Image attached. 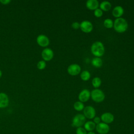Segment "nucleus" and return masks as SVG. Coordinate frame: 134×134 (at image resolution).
Segmentation results:
<instances>
[{
    "label": "nucleus",
    "instance_id": "nucleus-11",
    "mask_svg": "<svg viewBox=\"0 0 134 134\" xmlns=\"http://www.w3.org/2000/svg\"><path fill=\"white\" fill-rule=\"evenodd\" d=\"M91 97V92L87 89H83L79 94L78 98L79 101L84 103L87 102Z\"/></svg>",
    "mask_w": 134,
    "mask_h": 134
},
{
    "label": "nucleus",
    "instance_id": "nucleus-30",
    "mask_svg": "<svg viewBox=\"0 0 134 134\" xmlns=\"http://www.w3.org/2000/svg\"><path fill=\"white\" fill-rule=\"evenodd\" d=\"M2 71H1V70H0V78L1 77V76H2Z\"/></svg>",
    "mask_w": 134,
    "mask_h": 134
},
{
    "label": "nucleus",
    "instance_id": "nucleus-8",
    "mask_svg": "<svg viewBox=\"0 0 134 134\" xmlns=\"http://www.w3.org/2000/svg\"><path fill=\"white\" fill-rule=\"evenodd\" d=\"M95 129L99 134H107L109 131L110 128L108 124L101 122L96 125Z\"/></svg>",
    "mask_w": 134,
    "mask_h": 134
},
{
    "label": "nucleus",
    "instance_id": "nucleus-14",
    "mask_svg": "<svg viewBox=\"0 0 134 134\" xmlns=\"http://www.w3.org/2000/svg\"><path fill=\"white\" fill-rule=\"evenodd\" d=\"M124 10L122 6H115L112 10V15L116 18L121 17L124 14Z\"/></svg>",
    "mask_w": 134,
    "mask_h": 134
},
{
    "label": "nucleus",
    "instance_id": "nucleus-28",
    "mask_svg": "<svg viewBox=\"0 0 134 134\" xmlns=\"http://www.w3.org/2000/svg\"><path fill=\"white\" fill-rule=\"evenodd\" d=\"M10 2V0H0V3L3 5L8 4Z\"/></svg>",
    "mask_w": 134,
    "mask_h": 134
},
{
    "label": "nucleus",
    "instance_id": "nucleus-16",
    "mask_svg": "<svg viewBox=\"0 0 134 134\" xmlns=\"http://www.w3.org/2000/svg\"><path fill=\"white\" fill-rule=\"evenodd\" d=\"M99 8L103 12H107L109 11L111 8V3L107 1H104L102 2L99 4Z\"/></svg>",
    "mask_w": 134,
    "mask_h": 134
},
{
    "label": "nucleus",
    "instance_id": "nucleus-1",
    "mask_svg": "<svg viewBox=\"0 0 134 134\" xmlns=\"http://www.w3.org/2000/svg\"><path fill=\"white\" fill-rule=\"evenodd\" d=\"M128 27L127 21L122 17L116 18L114 21L113 27L114 30L118 33H123L125 32Z\"/></svg>",
    "mask_w": 134,
    "mask_h": 134
},
{
    "label": "nucleus",
    "instance_id": "nucleus-26",
    "mask_svg": "<svg viewBox=\"0 0 134 134\" xmlns=\"http://www.w3.org/2000/svg\"><path fill=\"white\" fill-rule=\"evenodd\" d=\"M71 27L73 29L75 30H77L79 28H80V24L79 22L74 21L71 24Z\"/></svg>",
    "mask_w": 134,
    "mask_h": 134
},
{
    "label": "nucleus",
    "instance_id": "nucleus-31",
    "mask_svg": "<svg viewBox=\"0 0 134 134\" xmlns=\"http://www.w3.org/2000/svg\"><path fill=\"white\" fill-rule=\"evenodd\" d=\"M108 134H112V133H108Z\"/></svg>",
    "mask_w": 134,
    "mask_h": 134
},
{
    "label": "nucleus",
    "instance_id": "nucleus-4",
    "mask_svg": "<svg viewBox=\"0 0 134 134\" xmlns=\"http://www.w3.org/2000/svg\"><path fill=\"white\" fill-rule=\"evenodd\" d=\"M86 122V118L83 114H77L74 116L72 121V126L79 128L82 127Z\"/></svg>",
    "mask_w": 134,
    "mask_h": 134
},
{
    "label": "nucleus",
    "instance_id": "nucleus-3",
    "mask_svg": "<svg viewBox=\"0 0 134 134\" xmlns=\"http://www.w3.org/2000/svg\"><path fill=\"white\" fill-rule=\"evenodd\" d=\"M91 97L94 102L96 103H101L104 100L105 95L103 91L101 90L94 88L91 92Z\"/></svg>",
    "mask_w": 134,
    "mask_h": 134
},
{
    "label": "nucleus",
    "instance_id": "nucleus-7",
    "mask_svg": "<svg viewBox=\"0 0 134 134\" xmlns=\"http://www.w3.org/2000/svg\"><path fill=\"white\" fill-rule=\"evenodd\" d=\"M80 29L83 32L90 33L93 29V25L88 20H83L80 23Z\"/></svg>",
    "mask_w": 134,
    "mask_h": 134
},
{
    "label": "nucleus",
    "instance_id": "nucleus-22",
    "mask_svg": "<svg viewBox=\"0 0 134 134\" xmlns=\"http://www.w3.org/2000/svg\"><path fill=\"white\" fill-rule=\"evenodd\" d=\"M103 24L105 28L108 29H110L113 27L114 22L112 19L110 18H106L104 20Z\"/></svg>",
    "mask_w": 134,
    "mask_h": 134
},
{
    "label": "nucleus",
    "instance_id": "nucleus-23",
    "mask_svg": "<svg viewBox=\"0 0 134 134\" xmlns=\"http://www.w3.org/2000/svg\"><path fill=\"white\" fill-rule=\"evenodd\" d=\"M46 66V61L44 60H40L39 61L37 65V67L39 70H43L45 69Z\"/></svg>",
    "mask_w": 134,
    "mask_h": 134
},
{
    "label": "nucleus",
    "instance_id": "nucleus-5",
    "mask_svg": "<svg viewBox=\"0 0 134 134\" xmlns=\"http://www.w3.org/2000/svg\"><path fill=\"white\" fill-rule=\"evenodd\" d=\"M83 115L86 118L92 119L96 116V110L92 106H86L83 109Z\"/></svg>",
    "mask_w": 134,
    "mask_h": 134
},
{
    "label": "nucleus",
    "instance_id": "nucleus-20",
    "mask_svg": "<svg viewBox=\"0 0 134 134\" xmlns=\"http://www.w3.org/2000/svg\"><path fill=\"white\" fill-rule=\"evenodd\" d=\"M84 107H85L84 103L79 100L75 102L73 104L74 109L77 111H81L82 110H83Z\"/></svg>",
    "mask_w": 134,
    "mask_h": 134
},
{
    "label": "nucleus",
    "instance_id": "nucleus-24",
    "mask_svg": "<svg viewBox=\"0 0 134 134\" xmlns=\"http://www.w3.org/2000/svg\"><path fill=\"white\" fill-rule=\"evenodd\" d=\"M94 15L96 17L99 18L101 17L103 15V12L99 8H98L96 9H95L94 12Z\"/></svg>",
    "mask_w": 134,
    "mask_h": 134
},
{
    "label": "nucleus",
    "instance_id": "nucleus-21",
    "mask_svg": "<svg viewBox=\"0 0 134 134\" xmlns=\"http://www.w3.org/2000/svg\"><path fill=\"white\" fill-rule=\"evenodd\" d=\"M92 84L95 88H98L102 84V80L98 77H95L92 81Z\"/></svg>",
    "mask_w": 134,
    "mask_h": 134
},
{
    "label": "nucleus",
    "instance_id": "nucleus-12",
    "mask_svg": "<svg viewBox=\"0 0 134 134\" xmlns=\"http://www.w3.org/2000/svg\"><path fill=\"white\" fill-rule=\"evenodd\" d=\"M101 121L107 124H111L114 120V116L113 114L109 112H105L101 115Z\"/></svg>",
    "mask_w": 134,
    "mask_h": 134
},
{
    "label": "nucleus",
    "instance_id": "nucleus-9",
    "mask_svg": "<svg viewBox=\"0 0 134 134\" xmlns=\"http://www.w3.org/2000/svg\"><path fill=\"white\" fill-rule=\"evenodd\" d=\"M36 41L38 44L42 47H47L50 43L49 38L44 35H39L37 37Z\"/></svg>",
    "mask_w": 134,
    "mask_h": 134
},
{
    "label": "nucleus",
    "instance_id": "nucleus-10",
    "mask_svg": "<svg viewBox=\"0 0 134 134\" xmlns=\"http://www.w3.org/2000/svg\"><path fill=\"white\" fill-rule=\"evenodd\" d=\"M54 56L53 50L49 48L44 49L41 52V57L44 61H49L51 60Z\"/></svg>",
    "mask_w": 134,
    "mask_h": 134
},
{
    "label": "nucleus",
    "instance_id": "nucleus-18",
    "mask_svg": "<svg viewBox=\"0 0 134 134\" xmlns=\"http://www.w3.org/2000/svg\"><path fill=\"white\" fill-rule=\"evenodd\" d=\"M92 64L93 66L99 68H100L103 65V61L102 60L98 57H95L92 60Z\"/></svg>",
    "mask_w": 134,
    "mask_h": 134
},
{
    "label": "nucleus",
    "instance_id": "nucleus-13",
    "mask_svg": "<svg viewBox=\"0 0 134 134\" xmlns=\"http://www.w3.org/2000/svg\"><path fill=\"white\" fill-rule=\"evenodd\" d=\"M9 104V98L4 93H0V108H6Z\"/></svg>",
    "mask_w": 134,
    "mask_h": 134
},
{
    "label": "nucleus",
    "instance_id": "nucleus-25",
    "mask_svg": "<svg viewBox=\"0 0 134 134\" xmlns=\"http://www.w3.org/2000/svg\"><path fill=\"white\" fill-rule=\"evenodd\" d=\"M86 130L83 127H80L76 129V134H87Z\"/></svg>",
    "mask_w": 134,
    "mask_h": 134
},
{
    "label": "nucleus",
    "instance_id": "nucleus-15",
    "mask_svg": "<svg viewBox=\"0 0 134 134\" xmlns=\"http://www.w3.org/2000/svg\"><path fill=\"white\" fill-rule=\"evenodd\" d=\"M99 6V2L97 0H88L86 2V7L91 10H95Z\"/></svg>",
    "mask_w": 134,
    "mask_h": 134
},
{
    "label": "nucleus",
    "instance_id": "nucleus-2",
    "mask_svg": "<svg viewBox=\"0 0 134 134\" xmlns=\"http://www.w3.org/2000/svg\"><path fill=\"white\" fill-rule=\"evenodd\" d=\"M92 53L95 57L100 58L102 57L105 53V47L103 43L97 41L93 43L91 47Z\"/></svg>",
    "mask_w": 134,
    "mask_h": 134
},
{
    "label": "nucleus",
    "instance_id": "nucleus-6",
    "mask_svg": "<svg viewBox=\"0 0 134 134\" xmlns=\"http://www.w3.org/2000/svg\"><path fill=\"white\" fill-rule=\"evenodd\" d=\"M67 71L70 75L76 76L81 73V68L77 64H71L68 67Z\"/></svg>",
    "mask_w": 134,
    "mask_h": 134
},
{
    "label": "nucleus",
    "instance_id": "nucleus-17",
    "mask_svg": "<svg viewBox=\"0 0 134 134\" xmlns=\"http://www.w3.org/2000/svg\"><path fill=\"white\" fill-rule=\"evenodd\" d=\"M96 128V124L93 121H86L84 125V128L86 130V131H93V130Z\"/></svg>",
    "mask_w": 134,
    "mask_h": 134
},
{
    "label": "nucleus",
    "instance_id": "nucleus-27",
    "mask_svg": "<svg viewBox=\"0 0 134 134\" xmlns=\"http://www.w3.org/2000/svg\"><path fill=\"white\" fill-rule=\"evenodd\" d=\"M95 124L96 125L99 124L100 122H101V119L100 117H98V116H95L94 118H93V121Z\"/></svg>",
    "mask_w": 134,
    "mask_h": 134
},
{
    "label": "nucleus",
    "instance_id": "nucleus-19",
    "mask_svg": "<svg viewBox=\"0 0 134 134\" xmlns=\"http://www.w3.org/2000/svg\"><path fill=\"white\" fill-rule=\"evenodd\" d=\"M80 77L84 81H87L91 77V73L87 70H84L80 74Z\"/></svg>",
    "mask_w": 134,
    "mask_h": 134
},
{
    "label": "nucleus",
    "instance_id": "nucleus-29",
    "mask_svg": "<svg viewBox=\"0 0 134 134\" xmlns=\"http://www.w3.org/2000/svg\"><path fill=\"white\" fill-rule=\"evenodd\" d=\"M87 134H95V133L94 131H90V132H88Z\"/></svg>",
    "mask_w": 134,
    "mask_h": 134
}]
</instances>
